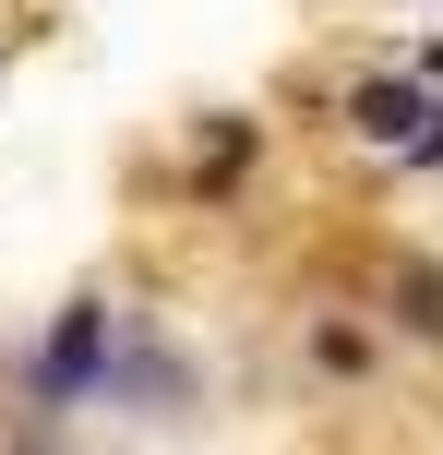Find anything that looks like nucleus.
Masks as SVG:
<instances>
[{
    "instance_id": "nucleus-2",
    "label": "nucleus",
    "mask_w": 443,
    "mask_h": 455,
    "mask_svg": "<svg viewBox=\"0 0 443 455\" xmlns=\"http://www.w3.org/2000/svg\"><path fill=\"white\" fill-rule=\"evenodd\" d=\"M96 419H120V432H192V419H204V347H192L168 312H132Z\"/></svg>"
},
{
    "instance_id": "nucleus-8",
    "label": "nucleus",
    "mask_w": 443,
    "mask_h": 455,
    "mask_svg": "<svg viewBox=\"0 0 443 455\" xmlns=\"http://www.w3.org/2000/svg\"><path fill=\"white\" fill-rule=\"evenodd\" d=\"M0 455H84V443H72V419H12Z\"/></svg>"
},
{
    "instance_id": "nucleus-10",
    "label": "nucleus",
    "mask_w": 443,
    "mask_h": 455,
    "mask_svg": "<svg viewBox=\"0 0 443 455\" xmlns=\"http://www.w3.org/2000/svg\"><path fill=\"white\" fill-rule=\"evenodd\" d=\"M431 12H443V0H431Z\"/></svg>"
},
{
    "instance_id": "nucleus-5",
    "label": "nucleus",
    "mask_w": 443,
    "mask_h": 455,
    "mask_svg": "<svg viewBox=\"0 0 443 455\" xmlns=\"http://www.w3.org/2000/svg\"><path fill=\"white\" fill-rule=\"evenodd\" d=\"M431 96H443V84H420V72H407L396 48H384L372 72H348V84H336V132H348L360 156H396V144L431 120Z\"/></svg>"
},
{
    "instance_id": "nucleus-4",
    "label": "nucleus",
    "mask_w": 443,
    "mask_h": 455,
    "mask_svg": "<svg viewBox=\"0 0 443 455\" xmlns=\"http://www.w3.org/2000/svg\"><path fill=\"white\" fill-rule=\"evenodd\" d=\"M360 312H372L396 347L443 360V251H431V240H396V251L372 264V288H360Z\"/></svg>"
},
{
    "instance_id": "nucleus-9",
    "label": "nucleus",
    "mask_w": 443,
    "mask_h": 455,
    "mask_svg": "<svg viewBox=\"0 0 443 455\" xmlns=\"http://www.w3.org/2000/svg\"><path fill=\"white\" fill-rule=\"evenodd\" d=\"M396 60H407V72H420V84H443V36H407V48H396Z\"/></svg>"
},
{
    "instance_id": "nucleus-1",
    "label": "nucleus",
    "mask_w": 443,
    "mask_h": 455,
    "mask_svg": "<svg viewBox=\"0 0 443 455\" xmlns=\"http://www.w3.org/2000/svg\"><path fill=\"white\" fill-rule=\"evenodd\" d=\"M120 299L108 288H72L48 299V323L12 347V419H96L108 408V360H120Z\"/></svg>"
},
{
    "instance_id": "nucleus-6",
    "label": "nucleus",
    "mask_w": 443,
    "mask_h": 455,
    "mask_svg": "<svg viewBox=\"0 0 443 455\" xmlns=\"http://www.w3.org/2000/svg\"><path fill=\"white\" fill-rule=\"evenodd\" d=\"M384 347H396V336H384L360 299H324V312H300V371H312V384H372V371H384Z\"/></svg>"
},
{
    "instance_id": "nucleus-7",
    "label": "nucleus",
    "mask_w": 443,
    "mask_h": 455,
    "mask_svg": "<svg viewBox=\"0 0 443 455\" xmlns=\"http://www.w3.org/2000/svg\"><path fill=\"white\" fill-rule=\"evenodd\" d=\"M384 168H396V180H420V192L443 180V96H431V120H420V132H407V144H396Z\"/></svg>"
},
{
    "instance_id": "nucleus-11",
    "label": "nucleus",
    "mask_w": 443,
    "mask_h": 455,
    "mask_svg": "<svg viewBox=\"0 0 443 455\" xmlns=\"http://www.w3.org/2000/svg\"><path fill=\"white\" fill-rule=\"evenodd\" d=\"M0 72H12V60H0Z\"/></svg>"
},
{
    "instance_id": "nucleus-3",
    "label": "nucleus",
    "mask_w": 443,
    "mask_h": 455,
    "mask_svg": "<svg viewBox=\"0 0 443 455\" xmlns=\"http://www.w3.org/2000/svg\"><path fill=\"white\" fill-rule=\"evenodd\" d=\"M264 156H276V120H264V108H192V132H180V204L216 216Z\"/></svg>"
}]
</instances>
